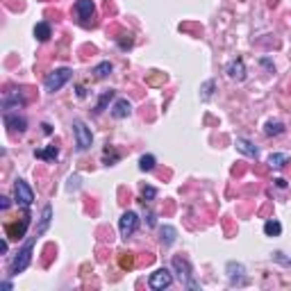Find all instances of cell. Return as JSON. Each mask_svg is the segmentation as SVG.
<instances>
[{
    "label": "cell",
    "mask_w": 291,
    "mask_h": 291,
    "mask_svg": "<svg viewBox=\"0 0 291 291\" xmlns=\"http://www.w3.org/2000/svg\"><path fill=\"white\" fill-rule=\"evenodd\" d=\"M73 132H75V144H77V150H86L91 146L93 137H91V130L86 128L82 121H73Z\"/></svg>",
    "instance_id": "277c9868"
},
{
    "label": "cell",
    "mask_w": 291,
    "mask_h": 291,
    "mask_svg": "<svg viewBox=\"0 0 291 291\" xmlns=\"http://www.w3.org/2000/svg\"><path fill=\"white\" fill-rule=\"evenodd\" d=\"M212 89H214V82H205V84H203V98H205V100H210L212 98Z\"/></svg>",
    "instance_id": "4316f807"
},
{
    "label": "cell",
    "mask_w": 291,
    "mask_h": 291,
    "mask_svg": "<svg viewBox=\"0 0 291 291\" xmlns=\"http://www.w3.org/2000/svg\"><path fill=\"white\" fill-rule=\"evenodd\" d=\"M137 225H139V216H137L135 212H125V214L121 216V221H119L121 237H125V239H128L130 234H135Z\"/></svg>",
    "instance_id": "52a82bcc"
},
{
    "label": "cell",
    "mask_w": 291,
    "mask_h": 291,
    "mask_svg": "<svg viewBox=\"0 0 291 291\" xmlns=\"http://www.w3.org/2000/svg\"><path fill=\"white\" fill-rule=\"evenodd\" d=\"M173 269L178 271V278L187 289H198V282L194 280V271L184 257H173Z\"/></svg>",
    "instance_id": "7a4b0ae2"
},
{
    "label": "cell",
    "mask_w": 291,
    "mask_h": 291,
    "mask_svg": "<svg viewBox=\"0 0 291 291\" xmlns=\"http://www.w3.org/2000/svg\"><path fill=\"white\" fill-rule=\"evenodd\" d=\"M0 253H2V255L7 253V241H5V239H2V241H0Z\"/></svg>",
    "instance_id": "f546056e"
},
{
    "label": "cell",
    "mask_w": 291,
    "mask_h": 291,
    "mask_svg": "<svg viewBox=\"0 0 291 291\" xmlns=\"http://www.w3.org/2000/svg\"><path fill=\"white\" fill-rule=\"evenodd\" d=\"M14 196H16V203L23 207H30L34 203V191L27 187L25 180H16V184H14Z\"/></svg>",
    "instance_id": "5b68a950"
},
{
    "label": "cell",
    "mask_w": 291,
    "mask_h": 291,
    "mask_svg": "<svg viewBox=\"0 0 291 291\" xmlns=\"http://www.w3.org/2000/svg\"><path fill=\"white\" fill-rule=\"evenodd\" d=\"M69 80H71V69H57L46 75V82H43V84H46V89H48L50 93H55V91H60Z\"/></svg>",
    "instance_id": "3957f363"
},
{
    "label": "cell",
    "mask_w": 291,
    "mask_h": 291,
    "mask_svg": "<svg viewBox=\"0 0 291 291\" xmlns=\"http://www.w3.org/2000/svg\"><path fill=\"white\" fill-rule=\"evenodd\" d=\"M155 157L152 155H141V159H139V168L141 171H152L155 168Z\"/></svg>",
    "instance_id": "7402d4cb"
},
{
    "label": "cell",
    "mask_w": 291,
    "mask_h": 291,
    "mask_svg": "<svg viewBox=\"0 0 291 291\" xmlns=\"http://www.w3.org/2000/svg\"><path fill=\"white\" fill-rule=\"evenodd\" d=\"M121 269H132L135 266V255L132 253H121Z\"/></svg>",
    "instance_id": "d4e9b609"
},
{
    "label": "cell",
    "mask_w": 291,
    "mask_h": 291,
    "mask_svg": "<svg viewBox=\"0 0 291 291\" xmlns=\"http://www.w3.org/2000/svg\"><path fill=\"white\" fill-rule=\"evenodd\" d=\"M237 150L243 152L246 157H253V159L257 157V148H255L250 141H246V139H237Z\"/></svg>",
    "instance_id": "5bb4252c"
},
{
    "label": "cell",
    "mask_w": 291,
    "mask_h": 291,
    "mask_svg": "<svg viewBox=\"0 0 291 291\" xmlns=\"http://www.w3.org/2000/svg\"><path fill=\"white\" fill-rule=\"evenodd\" d=\"M2 289L9 291V289H11V282H7V280H5V282H2Z\"/></svg>",
    "instance_id": "1f68e13d"
},
{
    "label": "cell",
    "mask_w": 291,
    "mask_h": 291,
    "mask_svg": "<svg viewBox=\"0 0 291 291\" xmlns=\"http://www.w3.org/2000/svg\"><path fill=\"white\" fill-rule=\"evenodd\" d=\"M141 198H144V203L155 200L157 198V189L155 187H144V189H141Z\"/></svg>",
    "instance_id": "484cf974"
},
{
    "label": "cell",
    "mask_w": 291,
    "mask_h": 291,
    "mask_svg": "<svg viewBox=\"0 0 291 291\" xmlns=\"http://www.w3.org/2000/svg\"><path fill=\"white\" fill-rule=\"evenodd\" d=\"M130 112H132V105H130L125 98L116 100V105L112 107V116H114V119H125V116H130Z\"/></svg>",
    "instance_id": "7c38bea8"
},
{
    "label": "cell",
    "mask_w": 291,
    "mask_h": 291,
    "mask_svg": "<svg viewBox=\"0 0 291 291\" xmlns=\"http://www.w3.org/2000/svg\"><path fill=\"white\" fill-rule=\"evenodd\" d=\"M75 11L80 14V18L86 23V18L93 16V11H96V7H93V0H77L75 2Z\"/></svg>",
    "instance_id": "30bf717a"
},
{
    "label": "cell",
    "mask_w": 291,
    "mask_h": 291,
    "mask_svg": "<svg viewBox=\"0 0 291 291\" xmlns=\"http://www.w3.org/2000/svg\"><path fill=\"white\" fill-rule=\"evenodd\" d=\"M0 207H2V210H7V207H9V198H5V196H2V198H0Z\"/></svg>",
    "instance_id": "83f0119b"
},
{
    "label": "cell",
    "mask_w": 291,
    "mask_h": 291,
    "mask_svg": "<svg viewBox=\"0 0 291 291\" xmlns=\"http://www.w3.org/2000/svg\"><path fill=\"white\" fill-rule=\"evenodd\" d=\"M175 237H178V230L173 225H162L159 227V239H162L164 246H173L175 243Z\"/></svg>",
    "instance_id": "4fadbf2b"
},
{
    "label": "cell",
    "mask_w": 291,
    "mask_h": 291,
    "mask_svg": "<svg viewBox=\"0 0 291 291\" xmlns=\"http://www.w3.org/2000/svg\"><path fill=\"white\" fill-rule=\"evenodd\" d=\"M34 37H37L39 41H48L50 39V25L48 23H37V27H34Z\"/></svg>",
    "instance_id": "ac0fdd59"
},
{
    "label": "cell",
    "mask_w": 291,
    "mask_h": 291,
    "mask_svg": "<svg viewBox=\"0 0 291 291\" xmlns=\"http://www.w3.org/2000/svg\"><path fill=\"white\" fill-rule=\"evenodd\" d=\"M148 285H150V289H155V291H162V289H166V287H171L173 285L171 271H168V269H157L155 273L150 275Z\"/></svg>",
    "instance_id": "8992f818"
},
{
    "label": "cell",
    "mask_w": 291,
    "mask_h": 291,
    "mask_svg": "<svg viewBox=\"0 0 291 291\" xmlns=\"http://www.w3.org/2000/svg\"><path fill=\"white\" fill-rule=\"evenodd\" d=\"M227 275H230L232 282H237V278H241L243 275V264H234V262H230V264H227Z\"/></svg>",
    "instance_id": "ffe728a7"
},
{
    "label": "cell",
    "mask_w": 291,
    "mask_h": 291,
    "mask_svg": "<svg viewBox=\"0 0 291 291\" xmlns=\"http://www.w3.org/2000/svg\"><path fill=\"white\" fill-rule=\"evenodd\" d=\"M287 162H289V155H285V152H273V155L269 157V166L271 168H282Z\"/></svg>",
    "instance_id": "9a60e30c"
},
{
    "label": "cell",
    "mask_w": 291,
    "mask_h": 291,
    "mask_svg": "<svg viewBox=\"0 0 291 291\" xmlns=\"http://www.w3.org/2000/svg\"><path fill=\"white\" fill-rule=\"evenodd\" d=\"M32 246H34V241L30 239V241L23 246L21 250H18V255L14 259H11V266H9V271H11V275H18V273H23V271L30 266V262H32Z\"/></svg>",
    "instance_id": "6da1fadb"
},
{
    "label": "cell",
    "mask_w": 291,
    "mask_h": 291,
    "mask_svg": "<svg viewBox=\"0 0 291 291\" xmlns=\"http://www.w3.org/2000/svg\"><path fill=\"white\" fill-rule=\"evenodd\" d=\"M5 125H7V128H11V130H18V132H25V130H27L25 119H23V116H18V114H9V112L5 114Z\"/></svg>",
    "instance_id": "8fae6325"
},
{
    "label": "cell",
    "mask_w": 291,
    "mask_h": 291,
    "mask_svg": "<svg viewBox=\"0 0 291 291\" xmlns=\"http://www.w3.org/2000/svg\"><path fill=\"white\" fill-rule=\"evenodd\" d=\"M27 225H30V214H25L21 218V223H7V237L9 239H23L27 232Z\"/></svg>",
    "instance_id": "ba28073f"
},
{
    "label": "cell",
    "mask_w": 291,
    "mask_h": 291,
    "mask_svg": "<svg viewBox=\"0 0 291 291\" xmlns=\"http://www.w3.org/2000/svg\"><path fill=\"white\" fill-rule=\"evenodd\" d=\"M112 73V64L109 62H103V64H98L96 69H93V75L96 77H105V75H109Z\"/></svg>",
    "instance_id": "cb8c5ba5"
},
{
    "label": "cell",
    "mask_w": 291,
    "mask_h": 291,
    "mask_svg": "<svg viewBox=\"0 0 291 291\" xmlns=\"http://www.w3.org/2000/svg\"><path fill=\"white\" fill-rule=\"evenodd\" d=\"M225 73L232 77V80L241 82L243 77H246V66H243V62H241V60H234V62H230V64H227Z\"/></svg>",
    "instance_id": "9c48e42d"
},
{
    "label": "cell",
    "mask_w": 291,
    "mask_h": 291,
    "mask_svg": "<svg viewBox=\"0 0 291 291\" xmlns=\"http://www.w3.org/2000/svg\"><path fill=\"white\" fill-rule=\"evenodd\" d=\"M285 132V125L280 123V121H269L266 123V135L269 137H278V135H282Z\"/></svg>",
    "instance_id": "d6986e66"
},
{
    "label": "cell",
    "mask_w": 291,
    "mask_h": 291,
    "mask_svg": "<svg viewBox=\"0 0 291 291\" xmlns=\"http://www.w3.org/2000/svg\"><path fill=\"white\" fill-rule=\"evenodd\" d=\"M50 216H53V207L46 205V207H43V212H41V223H39L37 234H43V232H46V227L50 225Z\"/></svg>",
    "instance_id": "2e32d148"
},
{
    "label": "cell",
    "mask_w": 291,
    "mask_h": 291,
    "mask_svg": "<svg viewBox=\"0 0 291 291\" xmlns=\"http://www.w3.org/2000/svg\"><path fill=\"white\" fill-rule=\"evenodd\" d=\"M273 182H275V184H278V187H280V189H285V187H287V182H285V180H282V178L273 180Z\"/></svg>",
    "instance_id": "f1b7e54d"
},
{
    "label": "cell",
    "mask_w": 291,
    "mask_h": 291,
    "mask_svg": "<svg viewBox=\"0 0 291 291\" xmlns=\"http://www.w3.org/2000/svg\"><path fill=\"white\" fill-rule=\"evenodd\" d=\"M112 98H114V91H112V89H109V91H105L103 96H100V100H98V105H96V114L103 112V109L107 107V103L112 100Z\"/></svg>",
    "instance_id": "603a6c76"
},
{
    "label": "cell",
    "mask_w": 291,
    "mask_h": 291,
    "mask_svg": "<svg viewBox=\"0 0 291 291\" xmlns=\"http://www.w3.org/2000/svg\"><path fill=\"white\" fill-rule=\"evenodd\" d=\"M264 232L269 234V237H278V234L282 232V225L278 221H266L264 223Z\"/></svg>",
    "instance_id": "44dd1931"
},
{
    "label": "cell",
    "mask_w": 291,
    "mask_h": 291,
    "mask_svg": "<svg viewBox=\"0 0 291 291\" xmlns=\"http://www.w3.org/2000/svg\"><path fill=\"white\" fill-rule=\"evenodd\" d=\"M34 155H37L39 159H46V162H55V159H57V155H60V150H57L55 146H48L46 150H37Z\"/></svg>",
    "instance_id": "e0dca14e"
},
{
    "label": "cell",
    "mask_w": 291,
    "mask_h": 291,
    "mask_svg": "<svg viewBox=\"0 0 291 291\" xmlns=\"http://www.w3.org/2000/svg\"><path fill=\"white\" fill-rule=\"evenodd\" d=\"M77 96H80V98H84V96H86V91H84V86H77Z\"/></svg>",
    "instance_id": "4dcf8cb0"
}]
</instances>
